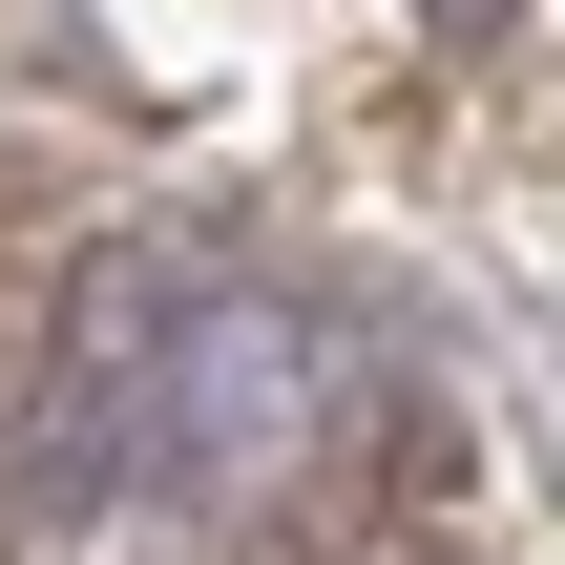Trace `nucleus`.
<instances>
[{
	"label": "nucleus",
	"mask_w": 565,
	"mask_h": 565,
	"mask_svg": "<svg viewBox=\"0 0 565 565\" xmlns=\"http://www.w3.org/2000/svg\"><path fill=\"white\" fill-rule=\"evenodd\" d=\"M419 21H440V42H503V21H524V0H419Z\"/></svg>",
	"instance_id": "nucleus-3"
},
{
	"label": "nucleus",
	"mask_w": 565,
	"mask_h": 565,
	"mask_svg": "<svg viewBox=\"0 0 565 565\" xmlns=\"http://www.w3.org/2000/svg\"><path fill=\"white\" fill-rule=\"evenodd\" d=\"M315 419H335L315 335H294L273 294H210V315H189V356L147 377L126 461H147V503H273V482L315 461Z\"/></svg>",
	"instance_id": "nucleus-1"
},
{
	"label": "nucleus",
	"mask_w": 565,
	"mask_h": 565,
	"mask_svg": "<svg viewBox=\"0 0 565 565\" xmlns=\"http://www.w3.org/2000/svg\"><path fill=\"white\" fill-rule=\"evenodd\" d=\"M189 315H210V273L126 231V252H84V273H63V315H42V377H84V398H126V419H147V377L189 356Z\"/></svg>",
	"instance_id": "nucleus-2"
}]
</instances>
